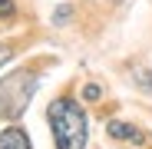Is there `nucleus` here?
I'll return each instance as SVG.
<instances>
[{
    "instance_id": "obj_1",
    "label": "nucleus",
    "mask_w": 152,
    "mask_h": 149,
    "mask_svg": "<svg viewBox=\"0 0 152 149\" xmlns=\"http://www.w3.org/2000/svg\"><path fill=\"white\" fill-rule=\"evenodd\" d=\"M46 119H50V129H53L56 149H86L89 123H86V113L76 99H69V96L53 99L46 109Z\"/></svg>"
},
{
    "instance_id": "obj_2",
    "label": "nucleus",
    "mask_w": 152,
    "mask_h": 149,
    "mask_svg": "<svg viewBox=\"0 0 152 149\" xmlns=\"http://www.w3.org/2000/svg\"><path fill=\"white\" fill-rule=\"evenodd\" d=\"M37 93V73L33 70H13L0 80V119H20L27 113L30 99Z\"/></svg>"
},
{
    "instance_id": "obj_3",
    "label": "nucleus",
    "mask_w": 152,
    "mask_h": 149,
    "mask_svg": "<svg viewBox=\"0 0 152 149\" xmlns=\"http://www.w3.org/2000/svg\"><path fill=\"white\" fill-rule=\"evenodd\" d=\"M106 133H109V139H119V142H132V146H139V142L145 139L139 126H132V123H122V119H113L109 126H106Z\"/></svg>"
},
{
    "instance_id": "obj_4",
    "label": "nucleus",
    "mask_w": 152,
    "mask_h": 149,
    "mask_svg": "<svg viewBox=\"0 0 152 149\" xmlns=\"http://www.w3.org/2000/svg\"><path fill=\"white\" fill-rule=\"evenodd\" d=\"M0 149H33L27 129H20V126H10L0 133Z\"/></svg>"
},
{
    "instance_id": "obj_5",
    "label": "nucleus",
    "mask_w": 152,
    "mask_h": 149,
    "mask_svg": "<svg viewBox=\"0 0 152 149\" xmlns=\"http://www.w3.org/2000/svg\"><path fill=\"white\" fill-rule=\"evenodd\" d=\"M132 80H136V86H139V90L152 93V66H139V70L132 73Z\"/></svg>"
},
{
    "instance_id": "obj_6",
    "label": "nucleus",
    "mask_w": 152,
    "mask_h": 149,
    "mask_svg": "<svg viewBox=\"0 0 152 149\" xmlns=\"http://www.w3.org/2000/svg\"><path fill=\"white\" fill-rule=\"evenodd\" d=\"M83 96H86L89 103H93V99H99V96H103V90H99L96 83H86V86H83Z\"/></svg>"
},
{
    "instance_id": "obj_7",
    "label": "nucleus",
    "mask_w": 152,
    "mask_h": 149,
    "mask_svg": "<svg viewBox=\"0 0 152 149\" xmlns=\"http://www.w3.org/2000/svg\"><path fill=\"white\" fill-rule=\"evenodd\" d=\"M69 17H73V10H69V7H66V4H63V7H60V10H56V13H53V23H56V27H60V23H66V20H69Z\"/></svg>"
},
{
    "instance_id": "obj_8",
    "label": "nucleus",
    "mask_w": 152,
    "mask_h": 149,
    "mask_svg": "<svg viewBox=\"0 0 152 149\" xmlns=\"http://www.w3.org/2000/svg\"><path fill=\"white\" fill-rule=\"evenodd\" d=\"M13 10H17V7H13V0H0V17H4V20L13 17Z\"/></svg>"
},
{
    "instance_id": "obj_9",
    "label": "nucleus",
    "mask_w": 152,
    "mask_h": 149,
    "mask_svg": "<svg viewBox=\"0 0 152 149\" xmlns=\"http://www.w3.org/2000/svg\"><path fill=\"white\" fill-rule=\"evenodd\" d=\"M13 57V46H7V43H0V66H4L7 60Z\"/></svg>"
}]
</instances>
